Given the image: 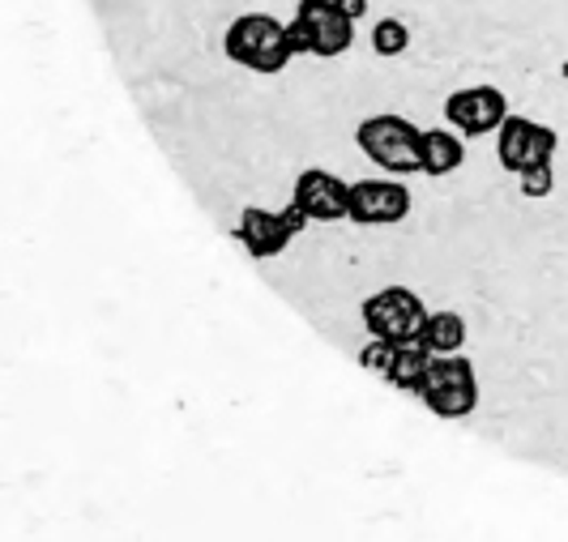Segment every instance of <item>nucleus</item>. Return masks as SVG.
I'll return each mask as SVG.
<instances>
[{
    "label": "nucleus",
    "instance_id": "4",
    "mask_svg": "<svg viewBox=\"0 0 568 542\" xmlns=\"http://www.w3.org/2000/svg\"><path fill=\"white\" fill-rule=\"evenodd\" d=\"M364 325H368L372 338H385V342H415L424 334L427 320V304L406 290V286H385L364 299Z\"/></svg>",
    "mask_w": 568,
    "mask_h": 542
},
{
    "label": "nucleus",
    "instance_id": "6",
    "mask_svg": "<svg viewBox=\"0 0 568 542\" xmlns=\"http://www.w3.org/2000/svg\"><path fill=\"white\" fill-rule=\"evenodd\" d=\"M445 120L462 137H491L509 120V99L496 86H466L445 99Z\"/></svg>",
    "mask_w": 568,
    "mask_h": 542
},
{
    "label": "nucleus",
    "instance_id": "9",
    "mask_svg": "<svg viewBox=\"0 0 568 542\" xmlns=\"http://www.w3.org/2000/svg\"><path fill=\"white\" fill-rule=\"evenodd\" d=\"M291 201L313 218V223H342L351 209V184L342 175L325 172V167H308L295 180Z\"/></svg>",
    "mask_w": 568,
    "mask_h": 542
},
{
    "label": "nucleus",
    "instance_id": "10",
    "mask_svg": "<svg viewBox=\"0 0 568 542\" xmlns=\"http://www.w3.org/2000/svg\"><path fill=\"white\" fill-rule=\"evenodd\" d=\"M235 239L244 244V253L256 260H270L286 253V244L295 239L291 231H286L283 214L278 209H261V205H248L244 214H240V227H235Z\"/></svg>",
    "mask_w": 568,
    "mask_h": 542
},
{
    "label": "nucleus",
    "instance_id": "16",
    "mask_svg": "<svg viewBox=\"0 0 568 542\" xmlns=\"http://www.w3.org/2000/svg\"><path fill=\"white\" fill-rule=\"evenodd\" d=\"M394 346L398 342H385V338H372L364 350H359V368L364 371H376V376H385L389 364H394Z\"/></svg>",
    "mask_w": 568,
    "mask_h": 542
},
{
    "label": "nucleus",
    "instance_id": "18",
    "mask_svg": "<svg viewBox=\"0 0 568 542\" xmlns=\"http://www.w3.org/2000/svg\"><path fill=\"white\" fill-rule=\"evenodd\" d=\"M338 4H342V13H346V18H355V22L368 13V0H338Z\"/></svg>",
    "mask_w": 568,
    "mask_h": 542
},
{
    "label": "nucleus",
    "instance_id": "17",
    "mask_svg": "<svg viewBox=\"0 0 568 542\" xmlns=\"http://www.w3.org/2000/svg\"><path fill=\"white\" fill-rule=\"evenodd\" d=\"M278 214H283V223H286V231H291V235H300V231L313 223V218H308V214H304V209H300L295 201H291L286 209H278Z\"/></svg>",
    "mask_w": 568,
    "mask_h": 542
},
{
    "label": "nucleus",
    "instance_id": "12",
    "mask_svg": "<svg viewBox=\"0 0 568 542\" xmlns=\"http://www.w3.org/2000/svg\"><path fill=\"white\" fill-rule=\"evenodd\" d=\"M466 163V142L457 129H424V175H454Z\"/></svg>",
    "mask_w": 568,
    "mask_h": 542
},
{
    "label": "nucleus",
    "instance_id": "11",
    "mask_svg": "<svg viewBox=\"0 0 568 542\" xmlns=\"http://www.w3.org/2000/svg\"><path fill=\"white\" fill-rule=\"evenodd\" d=\"M432 359H436V355H432L419 338H415V342H398L394 346V364H389V371H385V380H389L398 393H415V398H419Z\"/></svg>",
    "mask_w": 568,
    "mask_h": 542
},
{
    "label": "nucleus",
    "instance_id": "7",
    "mask_svg": "<svg viewBox=\"0 0 568 542\" xmlns=\"http://www.w3.org/2000/svg\"><path fill=\"white\" fill-rule=\"evenodd\" d=\"M410 214V188L402 180H359L351 184L346 218L359 227H394Z\"/></svg>",
    "mask_w": 568,
    "mask_h": 542
},
{
    "label": "nucleus",
    "instance_id": "2",
    "mask_svg": "<svg viewBox=\"0 0 568 542\" xmlns=\"http://www.w3.org/2000/svg\"><path fill=\"white\" fill-rule=\"evenodd\" d=\"M355 142H359V150L368 154L381 172L389 175L424 172V129L410 124L406 115H394V112L368 115L355 129Z\"/></svg>",
    "mask_w": 568,
    "mask_h": 542
},
{
    "label": "nucleus",
    "instance_id": "13",
    "mask_svg": "<svg viewBox=\"0 0 568 542\" xmlns=\"http://www.w3.org/2000/svg\"><path fill=\"white\" fill-rule=\"evenodd\" d=\"M419 342H424L432 355H462V346H466V316L462 313H427Z\"/></svg>",
    "mask_w": 568,
    "mask_h": 542
},
{
    "label": "nucleus",
    "instance_id": "3",
    "mask_svg": "<svg viewBox=\"0 0 568 542\" xmlns=\"http://www.w3.org/2000/svg\"><path fill=\"white\" fill-rule=\"evenodd\" d=\"M419 401L436 419H466L479 406V371L466 355H436L427 380L419 389Z\"/></svg>",
    "mask_w": 568,
    "mask_h": 542
},
{
    "label": "nucleus",
    "instance_id": "14",
    "mask_svg": "<svg viewBox=\"0 0 568 542\" xmlns=\"http://www.w3.org/2000/svg\"><path fill=\"white\" fill-rule=\"evenodd\" d=\"M410 48V27L402 22V18H381L376 27H372V52L376 57H402Z\"/></svg>",
    "mask_w": 568,
    "mask_h": 542
},
{
    "label": "nucleus",
    "instance_id": "5",
    "mask_svg": "<svg viewBox=\"0 0 568 542\" xmlns=\"http://www.w3.org/2000/svg\"><path fill=\"white\" fill-rule=\"evenodd\" d=\"M556 129H547V124H535L530 115H513L496 129V158H500V167L509 175H521L530 172V167H539V163H551V154H556Z\"/></svg>",
    "mask_w": 568,
    "mask_h": 542
},
{
    "label": "nucleus",
    "instance_id": "8",
    "mask_svg": "<svg viewBox=\"0 0 568 542\" xmlns=\"http://www.w3.org/2000/svg\"><path fill=\"white\" fill-rule=\"evenodd\" d=\"M295 22L308 30L313 57H321V60L342 57V52H351V43H355V18L342 13L338 0H300V4H295Z\"/></svg>",
    "mask_w": 568,
    "mask_h": 542
},
{
    "label": "nucleus",
    "instance_id": "1",
    "mask_svg": "<svg viewBox=\"0 0 568 542\" xmlns=\"http://www.w3.org/2000/svg\"><path fill=\"white\" fill-rule=\"evenodd\" d=\"M223 52H227L231 64L265 73V78L283 73L295 60L291 39H286V22L270 18V13H240L223 34Z\"/></svg>",
    "mask_w": 568,
    "mask_h": 542
},
{
    "label": "nucleus",
    "instance_id": "15",
    "mask_svg": "<svg viewBox=\"0 0 568 542\" xmlns=\"http://www.w3.org/2000/svg\"><path fill=\"white\" fill-rule=\"evenodd\" d=\"M517 184H521V197H530V201L551 197V188H556V175H551V163H539V167L521 172V175H517Z\"/></svg>",
    "mask_w": 568,
    "mask_h": 542
}]
</instances>
